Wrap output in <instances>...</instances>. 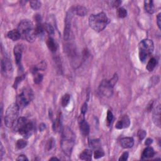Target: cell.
I'll return each mask as SVG.
<instances>
[{"label":"cell","instance_id":"obj_32","mask_svg":"<svg viewBox=\"0 0 161 161\" xmlns=\"http://www.w3.org/2000/svg\"><path fill=\"white\" fill-rule=\"evenodd\" d=\"M113 119V115L112 112H111L110 110H108L107 113V117H106V123L108 127H110L111 122H112Z\"/></svg>","mask_w":161,"mask_h":161},{"label":"cell","instance_id":"obj_11","mask_svg":"<svg viewBox=\"0 0 161 161\" xmlns=\"http://www.w3.org/2000/svg\"><path fill=\"white\" fill-rule=\"evenodd\" d=\"M130 125V121L129 117L125 115L117 123L115 127L117 129H122L125 128H128Z\"/></svg>","mask_w":161,"mask_h":161},{"label":"cell","instance_id":"obj_36","mask_svg":"<svg viewBox=\"0 0 161 161\" xmlns=\"http://www.w3.org/2000/svg\"><path fill=\"white\" fill-rule=\"evenodd\" d=\"M25 75H21V76H19V77H16V79H15V84H14V85H13V87L15 88V89H16V88H17V86H18V84L20 83V82L24 79L25 78Z\"/></svg>","mask_w":161,"mask_h":161},{"label":"cell","instance_id":"obj_39","mask_svg":"<svg viewBox=\"0 0 161 161\" xmlns=\"http://www.w3.org/2000/svg\"><path fill=\"white\" fill-rule=\"evenodd\" d=\"M128 157H129V153L127 152H124L121 156L120 157V158L119 159V160H127L128 159Z\"/></svg>","mask_w":161,"mask_h":161},{"label":"cell","instance_id":"obj_31","mask_svg":"<svg viewBox=\"0 0 161 161\" xmlns=\"http://www.w3.org/2000/svg\"><path fill=\"white\" fill-rule=\"evenodd\" d=\"M30 5L32 8L36 10V9H38L40 8L41 3L39 1H31L30 2Z\"/></svg>","mask_w":161,"mask_h":161},{"label":"cell","instance_id":"obj_10","mask_svg":"<svg viewBox=\"0 0 161 161\" xmlns=\"http://www.w3.org/2000/svg\"><path fill=\"white\" fill-rule=\"evenodd\" d=\"M34 132V125L30 121H28L22 129L18 131L19 133L22 135L25 139L30 137Z\"/></svg>","mask_w":161,"mask_h":161},{"label":"cell","instance_id":"obj_2","mask_svg":"<svg viewBox=\"0 0 161 161\" xmlns=\"http://www.w3.org/2000/svg\"><path fill=\"white\" fill-rule=\"evenodd\" d=\"M18 30L21 35V38L25 39L29 42H33L35 40L37 35L35 33L32 22L28 20H24L20 23L18 27Z\"/></svg>","mask_w":161,"mask_h":161},{"label":"cell","instance_id":"obj_45","mask_svg":"<svg viewBox=\"0 0 161 161\" xmlns=\"http://www.w3.org/2000/svg\"><path fill=\"white\" fill-rule=\"evenodd\" d=\"M59 160V159H57V157H52V158H51V159H50V160Z\"/></svg>","mask_w":161,"mask_h":161},{"label":"cell","instance_id":"obj_1","mask_svg":"<svg viewBox=\"0 0 161 161\" xmlns=\"http://www.w3.org/2000/svg\"><path fill=\"white\" fill-rule=\"evenodd\" d=\"M75 136L69 128L65 127L62 130V136L61 142V148L65 154L68 157L71 155L75 143Z\"/></svg>","mask_w":161,"mask_h":161},{"label":"cell","instance_id":"obj_42","mask_svg":"<svg viewBox=\"0 0 161 161\" xmlns=\"http://www.w3.org/2000/svg\"><path fill=\"white\" fill-rule=\"evenodd\" d=\"M153 142V140L152 139H147L146 141V142H145V144L147 146H149L150 145H151V144Z\"/></svg>","mask_w":161,"mask_h":161},{"label":"cell","instance_id":"obj_27","mask_svg":"<svg viewBox=\"0 0 161 161\" xmlns=\"http://www.w3.org/2000/svg\"><path fill=\"white\" fill-rule=\"evenodd\" d=\"M44 27L45 31L47 32L49 35L54 34V28L51 24H44Z\"/></svg>","mask_w":161,"mask_h":161},{"label":"cell","instance_id":"obj_25","mask_svg":"<svg viewBox=\"0 0 161 161\" xmlns=\"http://www.w3.org/2000/svg\"><path fill=\"white\" fill-rule=\"evenodd\" d=\"M117 15L119 18H123L127 16V11L123 8H119L117 9Z\"/></svg>","mask_w":161,"mask_h":161},{"label":"cell","instance_id":"obj_43","mask_svg":"<svg viewBox=\"0 0 161 161\" xmlns=\"http://www.w3.org/2000/svg\"><path fill=\"white\" fill-rule=\"evenodd\" d=\"M39 129H40V132H42V131H44L45 129H46V125L44 123H42L40 125V127H39Z\"/></svg>","mask_w":161,"mask_h":161},{"label":"cell","instance_id":"obj_22","mask_svg":"<svg viewBox=\"0 0 161 161\" xmlns=\"http://www.w3.org/2000/svg\"><path fill=\"white\" fill-rule=\"evenodd\" d=\"M80 159L83 160H91L92 157V152L89 149H86L83 151L80 154Z\"/></svg>","mask_w":161,"mask_h":161},{"label":"cell","instance_id":"obj_40","mask_svg":"<svg viewBox=\"0 0 161 161\" xmlns=\"http://www.w3.org/2000/svg\"><path fill=\"white\" fill-rule=\"evenodd\" d=\"M161 13H159L158 15H157V24L158 27L159 28V29L161 28Z\"/></svg>","mask_w":161,"mask_h":161},{"label":"cell","instance_id":"obj_35","mask_svg":"<svg viewBox=\"0 0 161 161\" xmlns=\"http://www.w3.org/2000/svg\"><path fill=\"white\" fill-rule=\"evenodd\" d=\"M146 134L147 133H146L145 130H139V132H138V133H137V136H138V137H139V139L140 140H142L144 139V138L146 137Z\"/></svg>","mask_w":161,"mask_h":161},{"label":"cell","instance_id":"obj_24","mask_svg":"<svg viewBox=\"0 0 161 161\" xmlns=\"http://www.w3.org/2000/svg\"><path fill=\"white\" fill-rule=\"evenodd\" d=\"M69 101H70V95L68 94H64L63 97L62 98V100H61L62 106L63 107L67 106L69 103Z\"/></svg>","mask_w":161,"mask_h":161},{"label":"cell","instance_id":"obj_6","mask_svg":"<svg viewBox=\"0 0 161 161\" xmlns=\"http://www.w3.org/2000/svg\"><path fill=\"white\" fill-rule=\"evenodd\" d=\"M34 98V93L32 89L26 88L22 91L20 94L18 95L16 98V104L20 108H23L31 102Z\"/></svg>","mask_w":161,"mask_h":161},{"label":"cell","instance_id":"obj_29","mask_svg":"<svg viewBox=\"0 0 161 161\" xmlns=\"http://www.w3.org/2000/svg\"><path fill=\"white\" fill-rule=\"evenodd\" d=\"M54 146H55V140L54 139L51 138V139L47 142V143H46L45 149L47 150H50L54 147Z\"/></svg>","mask_w":161,"mask_h":161},{"label":"cell","instance_id":"obj_12","mask_svg":"<svg viewBox=\"0 0 161 161\" xmlns=\"http://www.w3.org/2000/svg\"><path fill=\"white\" fill-rule=\"evenodd\" d=\"M152 119L156 126L160 127V106L158 105L154 110Z\"/></svg>","mask_w":161,"mask_h":161},{"label":"cell","instance_id":"obj_13","mask_svg":"<svg viewBox=\"0 0 161 161\" xmlns=\"http://www.w3.org/2000/svg\"><path fill=\"white\" fill-rule=\"evenodd\" d=\"M120 144L124 149H130L134 145V140L132 137H125L121 139Z\"/></svg>","mask_w":161,"mask_h":161},{"label":"cell","instance_id":"obj_34","mask_svg":"<svg viewBox=\"0 0 161 161\" xmlns=\"http://www.w3.org/2000/svg\"><path fill=\"white\" fill-rule=\"evenodd\" d=\"M42 80H43V75L41 74H35L34 77V83L35 84H40Z\"/></svg>","mask_w":161,"mask_h":161},{"label":"cell","instance_id":"obj_44","mask_svg":"<svg viewBox=\"0 0 161 161\" xmlns=\"http://www.w3.org/2000/svg\"><path fill=\"white\" fill-rule=\"evenodd\" d=\"M1 157H2L3 155V153H4V149H3V147L2 146V144L1 146Z\"/></svg>","mask_w":161,"mask_h":161},{"label":"cell","instance_id":"obj_23","mask_svg":"<svg viewBox=\"0 0 161 161\" xmlns=\"http://www.w3.org/2000/svg\"><path fill=\"white\" fill-rule=\"evenodd\" d=\"M157 64V59L154 57L151 58L147 65V69L150 72H152L154 69H155Z\"/></svg>","mask_w":161,"mask_h":161},{"label":"cell","instance_id":"obj_30","mask_svg":"<svg viewBox=\"0 0 161 161\" xmlns=\"http://www.w3.org/2000/svg\"><path fill=\"white\" fill-rule=\"evenodd\" d=\"M90 147L93 148L94 149H98V148H100L101 144L99 140H92L90 143Z\"/></svg>","mask_w":161,"mask_h":161},{"label":"cell","instance_id":"obj_5","mask_svg":"<svg viewBox=\"0 0 161 161\" xmlns=\"http://www.w3.org/2000/svg\"><path fill=\"white\" fill-rule=\"evenodd\" d=\"M20 108L16 103H13L8 107L6 111L5 123L6 126L10 128L13 126L15 121L17 118Z\"/></svg>","mask_w":161,"mask_h":161},{"label":"cell","instance_id":"obj_8","mask_svg":"<svg viewBox=\"0 0 161 161\" xmlns=\"http://www.w3.org/2000/svg\"><path fill=\"white\" fill-rule=\"evenodd\" d=\"M113 86L111 84L109 80H103L100 85L99 90L104 96L110 97L113 94Z\"/></svg>","mask_w":161,"mask_h":161},{"label":"cell","instance_id":"obj_17","mask_svg":"<svg viewBox=\"0 0 161 161\" xmlns=\"http://www.w3.org/2000/svg\"><path fill=\"white\" fill-rule=\"evenodd\" d=\"M154 155H155V152H154L153 148L148 147L146 149H144L143 152L142 153V159H147L149 158H151V157H154Z\"/></svg>","mask_w":161,"mask_h":161},{"label":"cell","instance_id":"obj_41","mask_svg":"<svg viewBox=\"0 0 161 161\" xmlns=\"http://www.w3.org/2000/svg\"><path fill=\"white\" fill-rule=\"evenodd\" d=\"M16 160H19V161H25V160H28V158L27 157L24 155H20L19 156L17 159H16Z\"/></svg>","mask_w":161,"mask_h":161},{"label":"cell","instance_id":"obj_19","mask_svg":"<svg viewBox=\"0 0 161 161\" xmlns=\"http://www.w3.org/2000/svg\"><path fill=\"white\" fill-rule=\"evenodd\" d=\"M144 8L146 11L149 14H152L155 11V7H154L152 1H144Z\"/></svg>","mask_w":161,"mask_h":161},{"label":"cell","instance_id":"obj_18","mask_svg":"<svg viewBox=\"0 0 161 161\" xmlns=\"http://www.w3.org/2000/svg\"><path fill=\"white\" fill-rule=\"evenodd\" d=\"M28 120L25 117H20V118H18V120H17L15 125V130L16 132H18L22 128L24 127L25 125L28 122Z\"/></svg>","mask_w":161,"mask_h":161},{"label":"cell","instance_id":"obj_28","mask_svg":"<svg viewBox=\"0 0 161 161\" xmlns=\"http://www.w3.org/2000/svg\"><path fill=\"white\" fill-rule=\"evenodd\" d=\"M45 31L44 30V25H42L41 24H38L35 27V33L36 35H42L43 34L44 32Z\"/></svg>","mask_w":161,"mask_h":161},{"label":"cell","instance_id":"obj_38","mask_svg":"<svg viewBox=\"0 0 161 161\" xmlns=\"http://www.w3.org/2000/svg\"><path fill=\"white\" fill-rule=\"evenodd\" d=\"M87 110H88L87 103H84L83 104V106H82V107H81V113L83 114V115H85V114H86V113Z\"/></svg>","mask_w":161,"mask_h":161},{"label":"cell","instance_id":"obj_7","mask_svg":"<svg viewBox=\"0 0 161 161\" xmlns=\"http://www.w3.org/2000/svg\"><path fill=\"white\" fill-rule=\"evenodd\" d=\"M74 14L73 9L72 8L69 11L67 12L66 17L65 20V28L64 33V38L65 40H67L70 38L71 34V20L73 18V15Z\"/></svg>","mask_w":161,"mask_h":161},{"label":"cell","instance_id":"obj_16","mask_svg":"<svg viewBox=\"0 0 161 161\" xmlns=\"http://www.w3.org/2000/svg\"><path fill=\"white\" fill-rule=\"evenodd\" d=\"M46 43H47V45L48 48L49 49V50L51 52H56L57 49V44L54 38H52L51 37H48L47 39V41H46Z\"/></svg>","mask_w":161,"mask_h":161},{"label":"cell","instance_id":"obj_26","mask_svg":"<svg viewBox=\"0 0 161 161\" xmlns=\"http://www.w3.org/2000/svg\"><path fill=\"white\" fill-rule=\"evenodd\" d=\"M16 146L18 149H22L27 146V142L25 140L20 139L16 142Z\"/></svg>","mask_w":161,"mask_h":161},{"label":"cell","instance_id":"obj_37","mask_svg":"<svg viewBox=\"0 0 161 161\" xmlns=\"http://www.w3.org/2000/svg\"><path fill=\"white\" fill-rule=\"evenodd\" d=\"M110 4H111V6H113V7L117 8L121 4V1H112L110 2Z\"/></svg>","mask_w":161,"mask_h":161},{"label":"cell","instance_id":"obj_21","mask_svg":"<svg viewBox=\"0 0 161 161\" xmlns=\"http://www.w3.org/2000/svg\"><path fill=\"white\" fill-rule=\"evenodd\" d=\"M74 13H75L79 16H84L87 14V9L83 6H76V7L73 8Z\"/></svg>","mask_w":161,"mask_h":161},{"label":"cell","instance_id":"obj_15","mask_svg":"<svg viewBox=\"0 0 161 161\" xmlns=\"http://www.w3.org/2000/svg\"><path fill=\"white\" fill-rule=\"evenodd\" d=\"M79 129L82 135L84 136H87L90 133V126L85 120L79 121Z\"/></svg>","mask_w":161,"mask_h":161},{"label":"cell","instance_id":"obj_3","mask_svg":"<svg viewBox=\"0 0 161 161\" xmlns=\"http://www.w3.org/2000/svg\"><path fill=\"white\" fill-rule=\"evenodd\" d=\"M109 23V18L103 12L96 15H91L89 18V24L90 27L98 32L102 31Z\"/></svg>","mask_w":161,"mask_h":161},{"label":"cell","instance_id":"obj_14","mask_svg":"<svg viewBox=\"0 0 161 161\" xmlns=\"http://www.w3.org/2000/svg\"><path fill=\"white\" fill-rule=\"evenodd\" d=\"M23 52L22 45H16L14 48V54L16 64L19 65L22 59V55Z\"/></svg>","mask_w":161,"mask_h":161},{"label":"cell","instance_id":"obj_33","mask_svg":"<svg viewBox=\"0 0 161 161\" xmlns=\"http://www.w3.org/2000/svg\"><path fill=\"white\" fill-rule=\"evenodd\" d=\"M104 156V153L103 151L101 150L97 149L94 153V159H100V158H101V157H103Z\"/></svg>","mask_w":161,"mask_h":161},{"label":"cell","instance_id":"obj_4","mask_svg":"<svg viewBox=\"0 0 161 161\" xmlns=\"http://www.w3.org/2000/svg\"><path fill=\"white\" fill-rule=\"evenodd\" d=\"M154 45L152 40L150 39H144L140 42L139 45V58L142 62H146L147 58L154 51Z\"/></svg>","mask_w":161,"mask_h":161},{"label":"cell","instance_id":"obj_20","mask_svg":"<svg viewBox=\"0 0 161 161\" xmlns=\"http://www.w3.org/2000/svg\"><path fill=\"white\" fill-rule=\"evenodd\" d=\"M8 37L11 40L16 41L21 38L20 34L18 30H13L11 31H9L7 34Z\"/></svg>","mask_w":161,"mask_h":161},{"label":"cell","instance_id":"obj_9","mask_svg":"<svg viewBox=\"0 0 161 161\" xmlns=\"http://www.w3.org/2000/svg\"><path fill=\"white\" fill-rule=\"evenodd\" d=\"M1 73L4 76H11L12 73V65L11 62L7 58L3 59L1 61Z\"/></svg>","mask_w":161,"mask_h":161}]
</instances>
